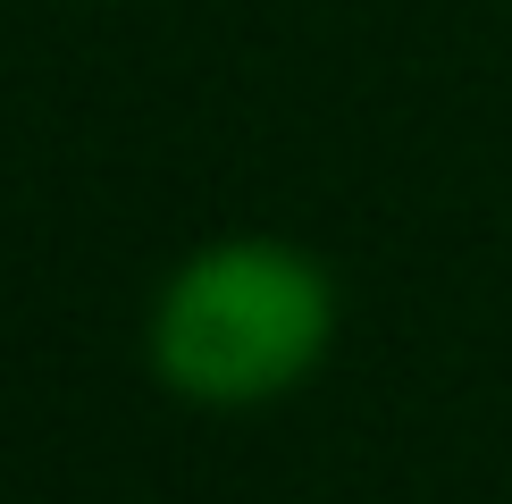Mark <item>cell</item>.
I'll return each instance as SVG.
<instances>
[{
  "instance_id": "cell-1",
  "label": "cell",
  "mask_w": 512,
  "mask_h": 504,
  "mask_svg": "<svg viewBox=\"0 0 512 504\" xmlns=\"http://www.w3.org/2000/svg\"><path fill=\"white\" fill-rule=\"evenodd\" d=\"M336 336V286L303 244L227 236L177 261L152 311V370L185 404L244 412L286 395Z\"/></svg>"
}]
</instances>
